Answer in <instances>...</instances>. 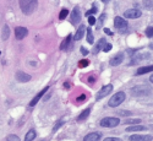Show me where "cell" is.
Wrapping results in <instances>:
<instances>
[{
	"mask_svg": "<svg viewBox=\"0 0 153 141\" xmlns=\"http://www.w3.org/2000/svg\"><path fill=\"white\" fill-rule=\"evenodd\" d=\"M19 4L25 15H31L38 5V0H19Z\"/></svg>",
	"mask_w": 153,
	"mask_h": 141,
	"instance_id": "obj_1",
	"label": "cell"
},
{
	"mask_svg": "<svg viewBox=\"0 0 153 141\" xmlns=\"http://www.w3.org/2000/svg\"><path fill=\"white\" fill-rule=\"evenodd\" d=\"M125 98H126L125 92H118V93H115L109 99L108 106L111 107V108H115V107H118V106H120L123 103V102L125 101Z\"/></svg>",
	"mask_w": 153,
	"mask_h": 141,
	"instance_id": "obj_2",
	"label": "cell"
},
{
	"mask_svg": "<svg viewBox=\"0 0 153 141\" xmlns=\"http://www.w3.org/2000/svg\"><path fill=\"white\" fill-rule=\"evenodd\" d=\"M152 92V88L147 86H135L131 88V93L137 97H142V96H148Z\"/></svg>",
	"mask_w": 153,
	"mask_h": 141,
	"instance_id": "obj_3",
	"label": "cell"
},
{
	"mask_svg": "<svg viewBox=\"0 0 153 141\" xmlns=\"http://www.w3.org/2000/svg\"><path fill=\"white\" fill-rule=\"evenodd\" d=\"M120 123V119L119 118H115V117H105L100 120V126L103 128H115L118 126Z\"/></svg>",
	"mask_w": 153,
	"mask_h": 141,
	"instance_id": "obj_4",
	"label": "cell"
},
{
	"mask_svg": "<svg viewBox=\"0 0 153 141\" xmlns=\"http://www.w3.org/2000/svg\"><path fill=\"white\" fill-rule=\"evenodd\" d=\"M111 91H113V85H105V86H103L98 91V93L96 95V101H100L102 98H104L105 96H108Z\"/></svg>",
	"mask_w": 153,
	"mask_h": 141,
	"instance_id": "obj_5",
	"label": "cell"
},
{
	"mask_svg": "<svg viewBox=\"0 0 153 141\" xmlns=\"http://www.w3.org/2000/svg\"><path fill=\"white\" fill-rule=\"evenodd\" d=\"M114 26L119 31H125L127 28V21L120 16H115V19H114Z\"/></svg>",
	"mask_w": 153,
	"mask_h": 141,
	"instance_id": "obj_6",
	"label": "cell"
},
{
	"mask_svg": "<svg viewBox=\"0 0 153 141\" xmlns=\"http://www.w3.org/2000/svg\"><path fill=\"white\" fill-rule=\"evenodd\" d=\"M141 15H142V12L138 9H129L124 12V16L127 19H138V17H141Z\"/></svg>",
	"mask_w": 153,
	"mask_h": 141,
	"instance_id": "obj_7",
	"label": "cell"
},
{
	"mask_svg": "<svg viewBox=\"0 0 153 141\" xmlns=\"http://www.w3.org/2000/svg\"><path fill=\"white\" fill-rule=\"evenodd\" d=\"M80 21H81V10H80V7L76 6L71 11V23L72 25H77Z\"/></svg>",
	"mask_w": 153,
	"mask_h": 141,
	"instance_id": "obj_8",
	"label": "cell"
},
{
	"mask_svg": "<svg viewBox=\"0 0 153 141\" xmlns=\"http://www.w3.org/2000/svg\"><path fill=\"white\" fill-rule=\"evenodd\" d=\"M28 34V31L26 27H22V26H19L15 28V36L17 40H23L25 37H26Z\"/></svg>",
	"mask_w": 153,
	"mask_h": 141,
	"instance_id": "obj_9",
	"label": "cell"
},
{
	"mask_svg": "<svg viewBox=\"0 0 153 141\" xmlns=\"http://www.w3.org/2000/svg\"><path fill=\"white\" fill-rule=\"evenodd\" d=\"M129 140L130 141H152L153 136L152 135H131Z\"/></svg>",
	"mask_w": 153,
	"mask_h": 141,
	"instance_id": "obj_10",
	"label": "cell"
},
{
	"mask_svg": "<svg viewBox=\"0 0 153 141\" xmlns=\"http://www.w3.org/2000/svg\"><path fill=\"white\" fill-rule=\"evenodd\" d=\"M123 61H124V54H123V53H119L118 55H115L114 58L110 59L109 64H110L111 66H118V65H120Z\"/></svg>",
	"mask_w": 153,
	"mask_h": 141,
	"instance_id": "obj_11",
	"label": "cell"
},
{
	"mask_svg": "<svg viewBox=\"0 0 153 141\" xmlns=\"http://www.w3.org/2000/svg\"><path fill=\"white\" fill-rule=\"evenodd\" d=\"M16 80L20 81V82H27L31 80V76L26 72H23V71H17L16 72Z\"/></svg>",
	"mask_w": 153,
	"mask_h": 141,
	"instance_id": "obj_12",
	"label": "cell"
},
{
	"mask_svg": "<svg viewBox=\"0 0 153 141\" xmlns=\"http://www.w3.org/2000/svg\"><path fill=\"white\" fill-rule=\"evenodd\" d=\"M48 88H49V86L44 87V88L42 90V91H41L39 93H38V95H37V96H36V97H34V98H33V99L30 102V106H31V107H33V106H36V104L38 103V101H39V99L42 98V96H43V95H44V93L48 91Z\"/></svg>",
	"mask_w": 153,
	"mask_h": 141,
	"instance_id": "obj_13",
	"label": "cell"
},
{
	"mask_svg": "<svg viewBox=\"0 0 153 141\" xmlns=\"http://www.w3.org/2000/svg\"><path fill=\"white\" fill-rule=\"evenodd\" d=\"M100 133L96 131V133H90V134H87L85 137H83V141H98L100 139Z\"/></svg>",
	"mask_w": 153,
	"mask_h": 141,
	"instance_id": "obj_14",
	"label": "cell"
},
{
	"mask_svg": "<svg viewBox=\"0 0 153 141\" xmlns=\"http://www.w3.org/2000/svg\"><path fill=\"white\" fill-rule=\"evenodd\" d=\"M104 44H105V38H100V40L97 42L96 47H93V49H92V53H93V54H97V53H99L100 50L103 49Z\"/></svg>",
	"mask_w": 153,
	"mask_h": 141,
	"instance_id": "obj_15",
	"label": "cell"
},
{
	"mask_svg": "<svg viewBox=\"0 0 153 141\" xmlns=\"http://www.w3.org/2000/svg\"><path fill=\"white\" fill-rule=\"evenodd\" d=\"M145 130H147V128L145 125H137V124L126 128V131L127 133H131V131H135L136 133V131H145Z\"/></svg>",
	"mask_w": 153,
	"mask_h": 141,
	"instance_id": "obj_16",
	"label": "cell"
},
{
	"mask_svg": "<svg viewBox=\"0 0 153 141\" xmlns=\"http://www.w3.org/2000/svg\"><path fill=\"white\" fill-rule=\"evenodd\" d=\"M85 32H86V26H83V25H81V26L77 28V31H76V34H75V40L76 41H80L82 40V37L85 36Z\"/></svg>",
	"mask_w": 153,
	"mask_h": 141,
	"instance_id": "obj_17",
	"label": "cell"
},
{
	"mask_svg": "<svg viewBox=\"0 0 153 141\" xmlns=\"http://www.w3.org/2000/svg\"><path fill=\"white\" fill-rule=\"evenodd\" d=\"M153 71V65H148V66H141L137 70V75H142V74H147V72H152Z\"/></svg>",
	"mask_w": 153,
	"mask_h": 141,
	"instance_id": "obj_18",
	"label": "cell"
},
{
	"mask_svg": "<svg viewBox=\"0 0 153 141\" xmlns=\"http://www.w3.org/2000/svg\"><path fill=\"white\" fill-rule=\"evenodd\" d=\"M71 37H72V36H71V34H69V36L65 38V40L62 41V43L60 44V49H61V50H65V49H66V48L70 46V42H71Z\"/></svg>",
	"mask_w": 153,
	"mask_h": 141,
	"instance_id": "obj_19",
	"label": "cell"
},
{
	"mask_svg": "<svg viewBox=\"0 0 153 141\" xmlns=\"http://www.w3.org/2000/svg\"><path fill=\"white\" fill-rule=\"evenodd\" d=\"M107 19V15L105 14H102L100 15V17H99V20H98V22L96 21V23L94 25H97V30H99V28H102V27H103V22H104V20Z\"/></svg>",
	"mask_w": 153,
	"mask_h": 141,
	"instance_id": "obj_20",
	"label": "cell"
},
{
	"mask_svg": "<svg viewBox=\"0 0 153 141\" xmlns=\"http://www.w3.org/2000/svg\"><path fill=\"white\" fill-rule=\"evenodd\" d=\"M90 113H91V109H90V108H87L86 110H83V112L79 115V117H77V120H79V122H81V120L86 119V118L88 117V115H90Z\"/></svg>",
	"mask_w": 153,
	"mask_h": 141,
	"instance_id": "obj_21",
	"label": "cell"
},
{
	"mask_svg": "<svg viewBox=\"0 0 153 141\" xmlns=\"http://www.w3.org/2000/svg\"><path fill=\"white\" fill-rule=\"evenodd\" d=\"M87 42L90 43V44H93V42H94V38H93V34H92V30L88 27L87 30Z\"/></svg>",
	"mask_w": 153,
	"mask_h": 141,
	"instance_id": "obj_22",
	"label": "cell"
},
{
	"mask_svg": "<svg viewBox=\"0 0 153 141\" xmlns=\"http://www.w3.org/2000/svg\"><path fill=\"white\" fill-rule=\"evenodd\" d=\"M9 36H10V28H9L7 25H5L4 28H3V34H1V37H3L4 41H6L7 38H9Z\"/></svg>",
	"mask_w": 153,
	"mask_h": 141,
	"instance_id": "obj_23",
	"label": "cell"
},
{
	"mask_svg": "<svg viewBox=\"0 0 153 141\" xmlns=\"http://www.w3.org/2000/svg\"><path fill=\"white\" fill-rule=\"evenodd\" d=\"M34 137H36V131H34V130H30V131L26 134L25 141H32V140H34Z\"/></svg>",
	"mask_w": 153,
	"mask_h": 141,
	"instance_id": "obj_24",
	"label": "cell"
},
{
	"mask_svg": "<svg viewBox=\"0 0 153 141\" xmlns=\"http://www.w3.org/2000/svg\"><path fill=\"white\" fill-rule=\"evenodd\" d=\"M142 4L147 10H152L153 9V0H143Z\"/></svg>",
	"mask_w": 153,
	"mask_h": 141,
	"instance_id": "obj_25",
	"label": "cell"
},
{
	"mask_svg": "<svg viewBox=\"0 0 153 141\" xmlns=\"http://www.w3.org/2000/svg\"><path fill=\"white\" fill-rule=\"evenodd\" d=\"M68 15H69V10L68 9H62L60 11V14H59V19L60 20H65L68 17Z\"/></svg>",
	"mask_w": 153,
	"mask_h": 141,
	"instance_id": "obj_26",
	"label": "cell"
},
{
	"mask_svg": "<svg viewBox=\"0 0 153 141\" xmlns=\"http://www.w3.org/2000/svg\"><path fill=\"white\" fill-rule=\"evenodd\" d=\"M97 11H98V7H97V5L94 4V5H93V7H92L91 10H88V11L86 12V15H87V16H91V15L96 14V12H97Z\"/></svg>",
	"mask_w": 153,
	"mask_h": 141,
	"instance_id": "obj_27",
	"label": "cell"
},
{
	"mask_svg": "<svg viewBox=\"0 0 153 141\" xmlns=\"http://www.w3.org/2000/svg\"><path fill=\"white\" fill-rule=\"evenodd\" d=\"M6 141H21V140H20V137H19L17 135H14V134H11V135H9V136H7Z\"/></svg>",
	"mask_w": 153,
	"mask_h": 141,
	"instance_id": "obj_28",
	"label": "cell"
},
{
	"mask_svg": "<svg viewBox=\"0 0 153 141\" xmlns=\"http://www.w3.org/2000/svg\"><path fill=\"white\" fill-rule=\"evenodd\" d=\"M88 64H90V61H88L87 59H82V60L79 61V66H80V68H86Z\"/></svg>",
	"mask_w": 153,
	"mask_h": 141,
	"instance_id": "obj_29",
	"label": "cell"
},
{
	"mask_svg": "<svg viewBox=\"0 0 153 141\" xmlns=\"http://www.w3.org/2000/svg\"><path fill=\"white\" fill-rule=\"evenodd\" d=\"M141 119H127L125 120V124H140Z\"/></svg>",
	"mask_w": 153,
	"mask_h": 141,
	"instance_id": "obj_30",
	"label": "cell"
},
{
	"mask_svg": "<svg viewBox=\"0 0 153 141\" xmlns=\"http://www.w3.org/2000/svg\"><path fill=\"white\" fill-rule=\"evenodd\" d=\"M111 48H113V46H111L110 43H105V44H104V47H103V49H102V50H104V52H110Z\"/></svg>",
	"mask_w": 153,
	"mask_h": 141,
	"instance_id": "obj_31",
	"label": "cell"
},
{
	"mask_svg": "<svg viewBox=\"0 0 153 141\" xmlns=\"http://www.w3.org/2000/svg\"><path fill=\"white\" fill-rule=\"evenodd\" d=\"M146 34L147 37H153V27H148L146 30Z\"/></svg>",
	"mask_w": 153,
	"mask_h": 141,
	"instance_id": "obj_32",
	"label": "cell"
},
{
	"mask_svg": "<svg viewBox=\"0 0 153 141\" xmlns=\"http://www.w3.org/2000/svg\"><path fill=\"white\" fill-rule=\"evenodd\" d=\"M103 141H123V140L119 137H105Z\"/></svg>",
	"mask_w": 153,
	"mask_h": 141,
	"instance_id": "obj_33",
	"label": "cell"
},
{
	"mask_svg": "<svg viewBox=\"0 0 153 141\" xmlns=\"http://www.w3.org/2000/svg\"><path fill=\"white\" fill-rule=\"evenodd\" d=\"M88 23H90L91 26H92V25H94V23H96V17L91 15L90 17H88Z\"/></svg>",
	"mask_w": 153,
	"mask_h": 141,
	"instance_id": "obj_34",
	"label": "cell"
},
{
	"mask_svg": "<svg viewBox=\"0 0 153 141\" xmlns=\"http://www.w3.org/2000/svg\"><path fill=\"white\" fill-rule=\"evenodd\" d=\"M61 125H62V122H58V123H56V124H55V126H54V128H53V131H56V130H58V129H59V128H60V126H61Z\"/></svg>",
	"mask_w": 153,
	"mask_h": 141,
	"instance_id": "obj_35",
	"label": "cell"
},
{
	"mask_svg": "<svg viewBox=\"0 0 153 141\" xmlns=\"http://www.w3.org/2000/svg\"><path fill=\"white\" fill-rule=\"evenodd\" d=\"M81 53H82V55H87V54H88V50H87L86 48L81 47Z\"/></svg>",
	"mask_w": 153,
	"mask_h": 141,
	"instance_id": "obj_36",
	"label": "cell"
},
{
	"mask_svg": "<svg viewBox=\"0 0 153 141\" xmlns=\"http://www.w3.org/2000/svg\"><path fill=\"white\" fill-rule=\"evenodd\" d=\"M119 114H124V115H126V114H127V115H131V112H126V110H120V112H119Z\"/></svg>",
	"mask_w": 153,
	"mask_h": 141,
	"instance_id": "obj_37",
	"label": "cell"
},
{
	"mask_svg": "<svg viewBox=\"0 0 153 141\" xmlns=\"http://www.w3.org/2000/svg\"><path fill=\"white\" fill-rule=\"evenodd\" d=\"M83 99H86V95H81V96L77 98V102H81V101H83Z\"/></svg>",
	"mask_w": 153,
	"mask_h": 141,
	"instance_id": "obj_38",
	"label": "cell"
},
{
	"mask_svg": "<svg viewBox=\"0 0 153 141\" xmlns=\"http://www.w3.org/2000/svg\"><path fill=\"white\" fill-rule=\"evenodd\" d=\"M104 31H105V33H108L109 36H111V34H113V33H111V31H110V30H108V28H105Z\"/></svg>",
	"mask_w": 153,
	"mask_h": 141,
	"instance_id": "obj_39",
	"label": "cell"
},
{
	"mask_svg": "<svg viewBox=\"0 0 153 141\" xmlns=\"http://www.w3.org/2000/svg\"><path fill=\"white\" fill-rule=\"evenodd\" d=\"M149 81H151V82H152V84H153V74H152V75H151V76H149Z\"/></svg>",
	"mask_w": 153,
	"mask_h": 141,
	"instance_id": "obj_40",
	"label": "cell"
},
{
	"mask_svg": "<svg viewBox=\"0 0 153 141\" xmlns=\"http://www.w3.org/2000/svg\"><path fill=\"white\" fill-rule=\"evenodd\" d=\"M102 1H103L104 4H107V3H109V1H110V0H102Z\"/></svg>",
	"mask_w": 153,
	"mask_h": 141,
	"instance_id": "obj_41",
	"label": "cell"
}]
</instances>
